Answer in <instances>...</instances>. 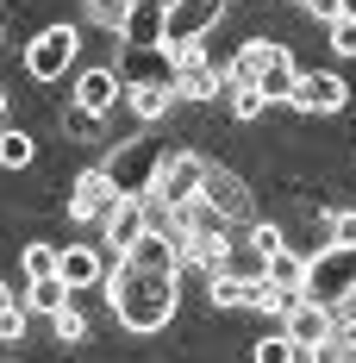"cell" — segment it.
Wrapping results in <instances>:
<instances>
[{"mask_svg":"<svg viewBox=\"0 0 356 363\" xmlns=\"http://www.w3.org/2000/svg\"><path fill=\"white\" fill-rule=\"evenodd\" d=\"M163 19H169V0H132V13H125V50H163Z\"/></svg>","mask_w":356,"mask_h":363,"instance_id":"obj_11","label":"cell"},{"mask_svg":"<svg viewBox=\"0 0 356 363\" xmlns=\"http://www.w3.org/2000/svg\"><path fill=\"white\" fill-rule=\"evenodd\" d=\"M231 113H238V119H263V113H269V94H263V88H231Z\"/></svg>","mask_w":356,"mask_h":363,"instance_id":"obj_29","label":"cell"},{"mask_svg":"<svg viewBox=\"0 0 356 363\" xmlns=\"http://www.w3.org/2000/svg\"><path fill=\"white\" fill-rule=\"evenodd\" d=\"M50 332H57L63 345H81V338H88V320H81L75 307H57V313H50Z\"/></svg>","mask_w":356,"mask_h":363,"instance_id":"obj_27","label":"cell"},{"mask_svg":"<svg viewBox=\"0 0 356 363\" xmlns=\"http://www.w3.org/2000/svg\"><path fill=\"white\" fill-rule=\"evenodd\" d=\"M107 294L125 332H163L176 313V269H144L132 257H107Z\"/></svg>","mask_w":356,"mask_h":363,"instance_id":"obj_1","label":"cell"},{"mask_svg":"<svg viewBox=\"0 0 356 363\" xmlns=\"http://www.w3.org/2000/svg\"><path fill=\"white\" fill-rule=\"evenodd\" d=\"M13 301H19V294L6 289V282H0V313H6V307H13Z\"/></svg>","mask_w":356,"mask_h":363,"instance_id":"obj_37","label":"cell"},{"mask_svg":"<svg viewBox=\"0 0 356 363\" xmlns=\"http://www.w3.org/2000/svg\"><path fill=\"white\" fill-rule=\"evenodd\" d=\"M219 88H225V75L207 57H181L176 63V101H213Z\"/></svg>","mask_w":356,"mask_h":363,"instance_id":"obj_15","label":"cell"},{"mask_svg":"<svg viewBox=\"0 0 356 363\" xmlns=\"http://www.w3.org/2000/svg\"><path fill=\"white\" fill-rule=\"evenodd\" d=\"M200 182H207V157H194V150H169V157H163V169H156V188H150V194H163L169 207H181V201H194V194H200Z\"/></svg>","mask_w":356,"mask_h":363,"instance_id":"obj_10","label":"cell"},{"mask_svg":"<svg viewBox=\"0 0 356 363\" xmlns=\"http://www.w3.org/2000/svg\"><path fill=\"white\" fill-rule=\"evenodd\" d=\"M331 50H338V57H356V19H350V13L331 19Z\"/></svg>","mask_w":356,"mask_h":363,"instance_id":"obj_32","label":"cell"},{"mask_svg":"<svg viewBox=\"0 0 356 363\" xmlns=\"http://www.w3.org/2000/svg\"><path fill=\"white\" fill-rule=\"evenodd\" d=\"M256 363H294V338L275 332V338H256Z\"/></svg>","mask_w":356,"mask_h":363,"instance_id":"obj_31","label":"cell"},{"mask_svg":"<svg viewBox=\"0 0 356 363\" xmlns=\"http://www.w3.org/2000/svg\"><path fill=\"white\" fill-rule=\"evenodd\" d=\"M319 357H356V320H331V338L319 345Z\"/></svg>","mask_w":356,"mask_h":363,"instance_id":"obj_26","label":"cell"},{"mask_svg":"<svg viewBox=\"0 0 356 363\" xmlns=\"http://www.w3.org/2000/svg\"><path fill=\"white\" fill-rule=\"evenodd\" d=\"M219 269H231V276H244V282H263V276H269V257L244 238V245H225V263H219Z\"/></svg>","mask_w":356,"mask_h":363,"instance_id":"obj_21","label":"cell"},{"mask_svg":"<svg viewBox=\"0 0 356 363\" xmlns=\"http://www.w3.org/2000/svg\"><path fill=\"white\" fill-rule=\"evenodd\" d=\"M331 320H338V307H325V301H313V294H300V301H294V313H287L294 363H313V357H319V345L331 338Z\"/></svg>","mask_w":356,"mask_h":363,"instance_id":"obj_5","label":"cell"},{"mask_svg":"<svg viewBox=\"0 0 356 363\" xmlns=\"http://www.w3.org/2000/svg\"><path fill=\"white\" fill-rule=\"evenodd\" d=\"M294 301H300V289H282V282H250V307H263V313H275V320H287L294 313Z\"/></svg>","mask_w":356,"mask_h":363,"instance_id":"obj_22","label":"cell"},{"mask_svg":"<svg viewBox=\"0 0 356 363\" xmlns=\"http://www.w3.org/2000/svg\"><path fill=\"white\" fill-rule=\"evenodd\" d=\"M200 194H207V201H213L225 219H244V213H250V182H244V176H231V169H219V163H207Z\"/></svg>","mask_w":356,"mask_h":363,"instance_id":"obj_13","label":"cell"},{"mask_svg":"<svg viewBox=\"0 0 356 363\" xmlns=\"http://www.w3.org/2000/svg\"><path fill=\"white\" fill-rule=\"evenodd\" d=\"M300 6H306V13H313V19H325V26H331V19H338V13H344V0H300Z\"/></svg>","mask_w":356,"mask_h":363,"instance_id":"obj_36","label":"cell"},{"mask_svg":"<svg viewBox=\"0 0 356 363\" xmlns=\"http://www.w3.org/2000/svg\"><path fill=\"white\" fill-rule=\"evenodd\" d=\"M25 313H32V307H19V301L0 313V345H19V338H25Z\"/></svg>","mask_w":356,"mask_h":363,"instance_id":"obj_33","label":"cell"},{"mask_svg":"<svg viewBox=\"0 0 356 363\" xmlns=\"http://www.w3.org/2000/svg\"><path fill=\"white\" fill-rule=\"evenodd\" d=\"M113 201H119V188H113L107 163H94V169H81L69 188V219H81V225H101V219L113 213Z\"/></svg>","mask_w":356,"mask_h":363,"instance_id":"obj_9","label":"cell"},{"mask_svg":"<svg viewBox=\"0 0 356 363\" xmlns=\"http://www.w3.org/2000/svg\"><path fill=\"white\" fill-rule=\"evenodd\" d=\"M69 301H75V289L63 282V276H38L32 289H25V307H32V313H44V320H50L57 307H69Z\"/></svg>","mask_w":356,"mask_h":363,"instance_id":"obj_19","label":"cell"},{"mask_svg":"<svg viewBox=\"0 0 356 363\" xmlns=\"http://www.w3.org/2000/svg\"><path fill=\"white\" fill-rule=\"evenodd\" d=\"M38 157V138L19 132V125H0V169H32Z\"/></svg>","mask_w":356,"mask_h":363,"instance_id":"obj_20","label":"cell"},{"mask_svg":"<svg viewBox=\"0 0 356 363\" xmlns=\"http://www.w3.org/2000/svg\"><path fill=\"white\" fill-rule=\"evenodd\" d=\"M0 125H6V88H0Z\"/></svg>","mask_w":356,"mask_h":363,"instance_id":"obj_38","label":"cell"},{"mask_svg":"<svg viewBox=\"0 0 356 363\" xmlns=\"http://www.w3.org/2000/svg\"><path fill=\"white\" fill-rule=\"evenodd\" d=\"M250 245H256L263 257H275V251L287 245V238H282V225H269V219H263V225H250Z\"/></svg>","mask_w":356,"mask_h":363,"instance_id":"obj_34","label":"cell"},{"mask_svg":"<svg viewBox=\"0 0 356 363\" xmlns=\"http://www.w3.org/2000/svg\"><path fill=\"white\" fill-rule=\"evenodd\" d=\"M119 94H125V75L119 69H81V82H75V101L88 113H101V119L119 107Z\"/></svg>","mask_w":356,"mask_h":363,"instance_id":"obj_14","label":"cell"},{"mask_svg":"<svg viewBox=\"0 0 356 363\" xmlns=\"http://www.w3.org/2000/svg\"><path fill=\"white\" fill-rule=\"evenodd\" d=\"M213 307H250V282L231 269H213Z\"/></svg>","mask_w":356,"mask_h":363,"instance_id":"obj_24","label":"cell"},{"mask_svg":"<svg viewBox=\"0 0 356 363\" xmlns=\"http://www.w3.org/2000/svg\"><path fill=\"white\" fill-rule=\"evenodd\" d=\"M225 0H169V19H163V57L176 69L181 57H200V38L219 26Z\"/></svg>","mask_w":356,"mask_h":363,"instance_id":"obj_2","label":"cell"},{"mask_svg":"<svg viewBox=\"0 0 356 363\" xmlns=\"http://www.w3.org/2000/svg\"><path fill=\"white\" fill-rule=\"evenodd\" d=\"M344 101H350V82L338 69H300L294 94H287V107L300 113H344Z\"/></svg>","mask_w":356,"mask_h":363,"instance_id":"obj_8","label":"cell"},{"mask_svg":"<svg viewBox=\"0 0 356 363\" xmlns=\"http://www.w3.org/2000/svg\"><path fill=\"white\" fill-rule=\"evenodd\" d=\"M125 13H132V0H88V19H94V26H107V32L125 26Z\"/></svg>","mask_w":356,"mask_h":363,"instance_id":"obj_28","label":"cell"},{"mask_svg":"<svg viewBox=\"0 0 356 363\" xmlns=\"http://www.w3.org/2000/svg\"><path fill=\"white\" fill-rule=\"evenodd\" d=\"M282 44H269V38H250L238 44V57H231V69H225V88H256V75L269 69V57H275Z\"/></svg>","mask_w":356,"mask_h":363,"instance_id":"obj_16","label":"cell"},{"mask_svg":"<svg viewBox=\"0 0 356 363\" xmlns=\"http://www.w3.org/2000/svg\"><path fill=\"white\" fill-rule=\"evenodd\" d=\"M331 245H356V213H331Z\"/></svg>","mask_w":356,"mask_h":363,"instance_id":"obj_35","label":"cell"},{"mask_svg":"<svg viewBox=\"0 0 356 363\" xmlns=\"http://www.w3.org/2000/svg\"><path fill=\"white\" fill-rule=\"evenodd\" d=\"M156 169H163V157H156L150 138H125V145L107 157V176H113L119 194H150V188H156Z\"/></svg>","mask_w":356,"mask_h":363,"instance_id":"obj_4","label":"cell"},{"mask_svg":"<svg viewBox=\"0 0 356 363\" xmlns=\"http://www.w3.org/2000/svg\"><path fill=\"white\" fill-rule=\"evenodd\" d=\"M63 125H69L75 138H94V132H101L107 119H101V113H88V107H81V101H69V113H63Z\"/></svg>","mask_w":356,"mask_h":363,"instance_id":"obj_30","label":"cell"},{"mask_svg":"<svg viewBox=\"0 0 356 363\" xmlns=\"http://www.w3.org/2000/svg\"><path fill=\"white\" fill-rule=\"evenodd\" d=\"M294 82H300V63H294L287 50H275V57H269V69L256 75V88H263L269 101H287V94H294Z\"/></svg>","mask_w":356,"mask_h":363,"instance_id":"obj_18","label":"cell"},{"mask_svg":"<svg viewBox=\"0 0 356 363\" xmlns=\"http://www.w3.org/2000/svg\"><path fill=\"white\" fill-rule=\"evenodd\" d=\"M57 276H63L75 294H88V289H101V282H107V257L94 251V245H63V257H57Z\"/></svg>","mask_w":356,"mask_h":363,"instance_id":"obj_12","label":"cell"},{"mask_svg":"<svg viewBox=\"0 0 356 363\" xmlns=\"http://www.w3.org/2000/svg\"><path fill=\"white\" fill-rule=\"evenodd\" d=\"M75 50H81L75 26H50V32H38V38H32V50H25V69H32L38 82H57L63 69H75Z\"/></svg>","mask_w":356,"mask_h":363,"instance_id":"obj_7","label":"cell"},{"mask_svg":"<svg viewBox=\"0 0 356 363\" xmlns=\"http://www.w3.org/2000/svg\"><path fill=\"white\" fill-rule=\"evenodd\" d=\"M269 282H282V289H300V294H306V257H294V251L282 245V251L269 257Z\"/></svg>","mask_w":356,"mask_h":363,"instance_id":"obj_23","label":"cell"},{"mask_svg":"<svg viewBox=\"0 0 356 363\" xmlns=\"http://www.w3.org/2000/svg\"><path fill=\"white\" fill-rule=\"evenodd\" d=\"M0 38H6V26H0Z\"/></svg>","mask_w":356,"mask_h":363,"instance_id":"obj_40","label":"cell"},{"mask_svg":"<svg viewBox=\"0 0 356 363\" xmlns=\"http://www.w3.org/2000/svg\"><path fill=\"white\" fill-rule=\"evenodd\" d=\"M306 294L338 307L356 294V245H325V251L306 257Z\"/></svg>","mask_w":356,"mask_h":363,"instance_id":"obj_3","label":"cell"},{"mask_svg":"<svg viewBox=\"0 0 356 363\" xmlns=\"http://www.w3.org/2000/svg\"><path fill=\"white\" fill-rule=\"evenodd\" d=\"M125 94H132V113H138V119H163V113L176 107V82H163V75H144Z\"/></svg>","mask_w":356,"mask_h":363,"instance_id":"obj_17","label":"cell"},{"mask_svg":"<svg viewBox=\"0 0 356 363\" xmlns=\"http://www.w3.org/2000/svg\"><path fill=\"white\" fill-rule=\"evenodd\" d=\"M57 257H63V245H25V251H19V263H25V282H38V276H57Z\"/></svg>","mask_w":356,"mask_h":363,"instance_id":"obj_25","label":"cell"},{"mask_svg":"<svg viewBox=\"0 0 356 363\" xmlns=\"http://www.w3.org/2000/svg\"><path fill=\"white\" fill-rule=\"evenodd\" d=\"M144 232H150V207H144V194H119L113 213L101 219V245H107V257H125Z\"/></svg>","mask_w":356,"mask_h":363,"instance_id":"obj_6","label":"cell"},{"mask_svg":"<svg viewBox=\"0 0 356 363\" xmlns=\"http://www.w3.org/2000/svg\"><path fill=\"white\" fill-rule=\"evenodd\" d=\"M344 13H350V19H356V0H344Z\"/></svg>","mask_w":356,"mask_h":363,"instance_id":"obj_39","label":"cell"}]
</instances>
